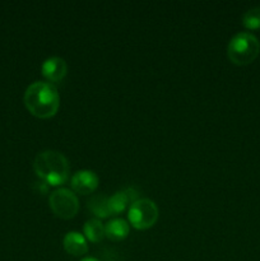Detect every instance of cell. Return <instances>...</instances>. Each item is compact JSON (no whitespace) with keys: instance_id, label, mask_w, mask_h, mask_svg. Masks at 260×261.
<instances>
[{"instance_id":"cell-1","label":"cell","mask_w":260,"mask_h":261,"mask_svg":"<svg viewBox=\"0 0 260 261\" xmlns=\"http://www.w3.org/2000/svg\"><path fill=\"white\" fill-rule=\"evenodd\" d=\"M23 101L33 116L50 119L55 116L60 107V94L48 82H35L27 87Z\"/></svg>"},{"instance_id":"cell-2","label":"cell","mask_w":260,"mask_h":261,"mask_svg":"<svg viewBox=\"0 0 260 261\" xmlns=\"http://www.w3.org/2000/svg\"><path fill=\"white\" fill-rule=\"evenodd\" d=\"M33 170L46 185L60 186L69 178L70 166L63 153L48 149L36 155Z\"/></svg>"},{"instance_id":"cell-3","label":"cell","mask_w":260,"mask_h":261,"mask_svg":"<svg viewBox=\"0 0 260 261\" xmlns=\"http://www.w3.org/2000/svg\"><path fill=\"white\" fill-rule=\"evenodd\" d=\"M260 54V42L250 32H240L229 40L227 55L232 64L239 66L249 65Z\"/></svg>"},{"instance_id":"cell-4","label":"cell","mask_w":260,"mask_h":261,"mask_svg":"<svg viewBox=\"0 0 260 261\" xmlns=\"http://www.w3.org/2000/svg\"><path fill=\"white\" fill-rule=\"evenodd\" d=\"M160 211L155 203L150 199H138L137 201L130 205L129 212H127V218H129L130 224L134 228L148 229L153 227L157 222Z\"/></svg>"},{"instance_id":"cell-5","label":"cell","mask_w":260,"mask_h":261,"mask_svg":"<svg viewBox=\"0 0 260 261\" xmlns=\"http://www.w3.org/2000/svg\"><path fill=\"white\" fill-rule=\"evenodd\" d=\"M48 205L56 217L61 219H71L79 211L78 196L69 189H58L51 193Z\"/></svg>"},{"instance_id":"cell-6","label":"cell","mask_w":260,"mask_h":261,"mask_svg":"<svg viewBox=\"0 0 260 261\" xmlns=\"http://www.w3.org/2000/svg\"><path fill=\"white\" fill-rule=\"evenodd\" d=\"M70 184L75 193L88 195L98 188V176L91 170H81L74 173Z\"/></svg>"},{"instance_id":"cell-7","label":"cell","mask_w":260,"mask_h":261,"mask_svg":"<svg viewBox=\"0 0 260 261\" xmlns=\"http://www.w3.org/2000/svg\"><path fill=\"white\" fill-rule=\"evenodd\" d=\"M41 71L47 81L59 83L65 78L66 73H68V64L63 58L53 56V58H48L43 61Z\"/></svg>"},{"instance_id":"cell-8","label":"cell","mask_w":260,"mask_h":261,"mask_svg":"<svg viewBox=\"0 0 260 261\" xmlns=\"http://www.w3.org/2000/svg\"><path fill=\"white\" fill-rule=\"evenodd\" d=\"M63 245L65 251L73 256H82L88 251V244H87L86 237L75 231L68 232L65 234Z\"/></svg>"},{"instance_id":"cell-9","label":"cell","mask_w":260,"mask_h":261,"mask_svg":"<svg viewBox=\"0 0 260 261\" xmlns=\"http://www.w3.org/2000/svg\"><path fill=\"white\" fill-rule=\"evenodd\" d=\"M130 231V226L125 219L115 218L111 219L105 226V236L110 239L111 241L119 242L122 241L127 237Z\"/></svg>"},{"instance_id":"cell-10","label":"cell","mask_w":260,"mask_h":261,"mask_svg":"<svg viewBox=\"0 0 260 261\" xmlns=\"http://www.w3.org/2000/svg\"><path fill=\"white\" fill-rule=\"evenodd\" d=\"M84 237L93 244H98L105 239V226L97 218H92L84 223Z\"/></svg>"},{"instance_id":"cell-11","label":"cell","mask_w":260,"mask_h":261,"mask_svg":"<svg viewBox=\"0 0 260 261\" xmlns=\"http://www.w3.org/2000/svg\"><path fill=\"white\" fill-rule=\"evenodd\" d=\"M87 206L93 213V216L97 217V219L107 218L109 216H111L109 209V198L105 195L92 196Z\"/></svg>"},{"instance_id":"cell-12","label":"cell","mask_w":260,"mask_h":261,"mask_svg":"<svg viewBox=\"0 0 260 261\" xmlns=\"http://www.w3.org/2000/svg\"><path fill=\"white\" fill-rule=\"evenodd\" d=\"M129 201L130 199L125 190L116 191L115 194H112L109 198V209L111 216H117V214L122 213V212L126 209ZM130 203H132V201H130Z\"/></svg>"},{"instance_id":"cell-13","label":"cell","mask_w":260,"mask_h":261,"mask_svg":"<svg viewBox=\"0 0 260 261\" xmlns=\"http://www.w3.org/2000/svg\"><path fill=\"white\" fill-rule=\"evenodd\" d=\"M242 24L250 31L260 28V7L251 8L242 15Z\"/></svg>"},{"instance_id":"cell-14","label":"cell","mask_w":260,"mask_h":261,"mask_svg":"<svg viewBox=\"0 0 260 261\" xmlns=\"http://www.w3.org/2000/svg\"><path fill=\"white\" fill-rule=\"evenodd\" d=\"M81 261H99V260L96 259V257H84V259H82Z\"/></svg>"}]
</instances>
